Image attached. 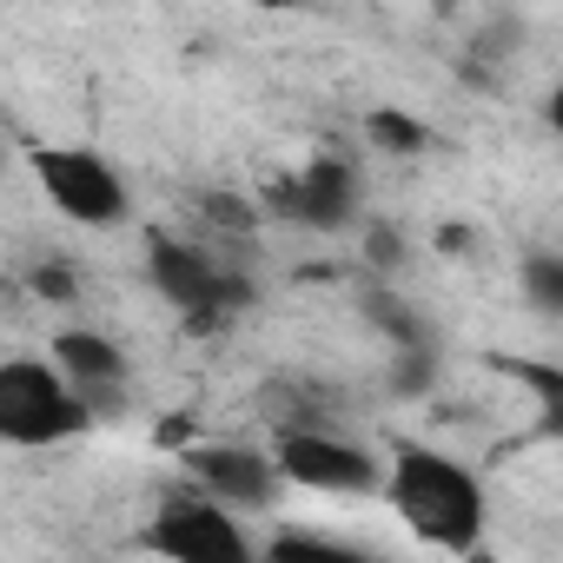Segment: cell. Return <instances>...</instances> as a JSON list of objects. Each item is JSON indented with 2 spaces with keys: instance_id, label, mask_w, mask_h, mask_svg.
Returning <instances> with one entry per match:
<instances>
[{
  "instance_id": "cell-1",
  "label": "cell",
  "mask_w": 563,
  "mask_h": 563,
  "mask_svg": "<svg viewBox=\"0 0 563 563\" xmlns=\"http://www.w3.org/2000/svg\"><path fill=\"white\" fill-rule=\"evenodd\" d=\"M378 484H385L398 523L418 543L464 556L484 537V484L471 477V464H457V457H444L431 444H398Z\"/></svg>"
},
{
  "instance_id": "cell-2",
  "label": "cell",
  "mask_w": 563,
  "mask_h": 563,
  "mask_svg": "<svg viewBox=\"0 0 563 563\" xmlns=\"http://www.w3.org/2000/svg\"><path fill=\"white\" fill-rule=\"evenodd\" d=\"M93 424V411L74 398V385L47 358H0V444L47 451Z\"/></svg>"
},
{
  "instance_id": "cell-3",
  "label": "cell",
  "mask_w": 563,
  "mask_h": 563,
  "mask_svg": "<svg viewBox=\"0 0 563 563\" xmlns=\"http://www.w3.org/2000/svg\"><path fill=\"white\" fill-rule=\"evenodd\" d=\"M146 272H153L159 299H166L186 325H199V332H219L232 312L252 306V286H245L232 265H219L212 252H199V245H186V239H166V232H153Z\"/></svg>"
},
{
  "instance_id": "cell-4",
  "label": "cell",
  "mask_w": 563,
  "mask_h": 563,
  "mask_svg": "<svg viewBox=\"0 0 563 563\" xmlns=\"http://www.w3.org/2000/svg\"><path fill=\"white\" fill-rule=\"evenodd\" d=\"M27 166H34L41 192H47L74 225L107 232V225L126 219V186H120V173H113L100 153H87V146H34Z\"/></svg>"
},
{
  "instance_id": "cell-5",
  "label": "cell",
  "mask_w": 563,
  "mask_h": 563,
  "mask_svg": "<svg viewBox=\"0 0 563 563\" xmlns=\"http://www.w3.org/2000/svg\"><path fill=\"white\" fill-rule=\"evenodd\" d=\"M272 471H278V484L325 490V497H365V490H378V477H385L365 444L332 438V431H278Z\"/></svg>"
},
{
  "instance_id": "cell-6",
  "label": "cell",
  "mask_w": 563,
  "mask_h": 563,
  "mask_svg": "<svg viewBox=\"0 0 563 563\" xmlns=\"http://www.w3.org/2000/svg\"><path fill=\"white\" fill-rule=\"evenodd\" d=\"M146 543H153L166 563H258V550H252V537L239 530V517L219 510V504H206L199 490L166 497L159 517L146 523Z\"/></svg>"
},
{
  "instance_id": "cell-7",
  "label": "cell",
  "mask_w": 563,
  "mask_h": 563,
  "mask_svg": "<svg viewBox=\"0 0 563 563\" xmlns=\"http://www.w3.org/2000/svg\"><path fill=\"white\" fill-rule=\"evenodd\" d=\"M358 199H365L358 166H352V159H339V153L306 159L286 186L272 192V206H278V212L299 219V225H312V232H339V225H352V219H358Z\"/></svg>"
},
{
  "instance_id": "cell-8",
  "label": "cell",
  "mask_w": 563,
  "mask_h": 563,
  "mask_svg": "<svg viewBox=\"0 0 563 563\" xmlns=\"http://www.w3.org/2000/svg\"><path fill=\"white\" fill-rule=\"evenodd\" d=\"M186 477L219 510H265L278 497L272 457L265 451H245V444H199V451H186Z\"/></svg>"
},
{
  "instance_id": "cell-9",
  "label": "cell",
  "mask_w": 563,
  "mask_h": 563,
  "mask_svg": "<svg viewBox=\"0 0 563 563\" xmlns=\"http://www.w3.org/2000/svg\"><path fill=\"white\" fill-rule=\"evenodd\" d=\"M67 385H74V398L87 405V411H100L107 398H120L126 391V352L113 345V339H100V332H87V325H74V332H60L54 339V358H47Z\"/></svg>"
},
{
  "instance_id": "cell-10",
  "label": "cell",
  "mask_w": 563,
  "mask_h": 563,
  "mask_svg": "<svg viewBox=\"0 0 563 563\" xmlns=\"http://www.w3.org/2000/svg\"><path fill=\"white\" fill-rule=\"evenodd\" d=\"M365 140H372L378 153H391V159H418V153L431 146L424 120H411L405 107H372V113H365Z\"/></svg>"
},
{
  "instance_id": "cell-11",
  "label": "cell",
  "mask_w": 563,
  "mask_h": 563,
  "mask_svg": "<svg viewBox=\"0 0 563 563\" xmlns=\"http://www.w3.org/2000/svg\"><path fill=\"white\" fill-rule=\"evenodd\" d=\"M258 563H378V556H365V550H352V543H332V537L278 530V537L265 543V556H258Z\"/></svg>"
},
{
  "instance_id": "cell-12",
  "label": "cell",
  "mask_w": 563,
  "mask_h": 563,
  "mask_svg": "<svg viewBox=\"0 0 563 563\" xmlns=\"http://www.w3.org/2000/svg\"><path fill=\"white\" fill-rule=\"evenodd\" d=\"M523 292L537 299V312H563V265L550 252H530L523 258Z\"/></svg>"
},
{
  "instance_id": "cell-13",
  "label": "cell",
  "mask_w": 563,
  "mask_h": 563,
  "mask_svg": "<svg viewBox=\"0 0 563 563\" xmlns=\"http://www.w3.org/2000/svg\"><path fill=\"white\" fill-rule=\"evenodd\" d=\"M27 286H34V299H47V306H74V299H80V278H74L67 258L34 265V272H27Z\"/></svg>"
},
{
  "instance_id": "cell-14",
  "label": "cell",
  "mask_w": 563,
  "mask_h": 563,
  "mask_svg": "<svg viewBox=\"0 0 563 563\" xmlns=\"http://www.w3.org/2000/svg\"><path fill=\"white\" fill-rule=\"evenodd\" d=\"M510 378H523L537 398H543V418H563V378L550 365H530V358H510Z\"/></svg>"
},
{
  "instance_id": "cell-15",
  "label": "cell",
  "mask_w": 563,
  "mask_h": 563,
  "mask_svg": "<svg viewBox=\"0 0 563 563\" xmlns=\"http://www.w3.org/2000/svg\"><path fill=\"white\" fill-rule=\"evenodd\" d=\"M212 219H219V225H245L252 212H239V199H212Z\"/></svg>"
}]
</instances>
